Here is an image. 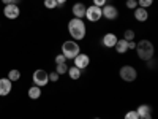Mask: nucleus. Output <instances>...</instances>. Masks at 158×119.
Segmentation results:
<instances>
[{
	"label": "nucleus",
	"instance_id": "1",
	"mask_svg": "<svg viewBox=\"0 0 158 119\" xmlns=\"http://www.w3.org/2000/svg\"><path fill=\"white\" fill-rule=\"evenodd\" d=\"M68 33H70L71 40H74V42H81V40H84L85 35H87L85 22H84L82 19L71 18V19L68 21Z\"/></svg>",
	"mask_w": 158,
	"mask_h": 119
},
{
	"label": "nucleus",
	"instance_id": "2",
	"mask_svg": "<svg viewBox=\"0 0 158 119\" xmlns=\"http://www.w3.org/2000/svg\"><path fill=\"white\" fill-rule=\"evenodd\" d=\"M135 51H136L138 57H139L141 60H146V62H147L149 59H152V57H153V54H155L153 43H152V42H149V40H141V42H138V43H136Z\"/></svg>",
	"mask_w": 158,
	"mask_h": 119
},
{
	"label": "nucleus",
	"instance_id": "3",
	"mask_svg": "<svg viewBox=\"0 0 158 119\" xmlns=\"http://www.w3.org/2000/svg\"><path fill=\"white\" fill-rule=\"evenodd\" d=\"M79 52H81V46L77 45V42L74 40H67L62 45V54L67 57V60H73Z\"/></svg>",
	"mask_w": 158,
	"mask_h": 119
},
{
	"label": "nucleus",
	"instance_id": "4",
	"mask_svg": "<svg viewBox=\"0 0 158 119\" xmlns=\"http://www.w3.org/2000/svg\"><path fill=\"white\" fill-rule=\"evenodd\" d=\"M118 75H120V78L123 79V81L133 83L138 78V70L133 67V65H123V67H120V70H118Z\"/></svg>",
	"mask_w": 158,
	"mask_h": 119
},
{
	"label": "nucleus",
	"instance_id": "5",
	"mask_svg": "<svg viewBox=\"0 0 158 119\" xmlns=\"http://www.w3.org/2000/svg\"><path fill=\"white\" fill-rule=\"evenodd\" d=\"M32 79H33V84H35V86L44 87V86H48V83H49V73H48L46 70H43V68H38V70L33 72Z\"/></svg>",
	"mask_w": 158,
	"mask_h": 119
},
{
	"label": "nucleus",
	"instance_id": "6",
	"mask_svg": "<svg viewBox=\"0 0 158 119\" xmlns=\"http://www.w3.org/2000/svg\"><path fill=\"white\" fill-rule=\"evenodd\" d=\"M101 18H103V15H101V8L100 7L90 5V7L85 8V19L89 22H98Z\"/></svg>",
	"mask_w": 158,
	"mask_h": 119
},
{
	"label": "nucleus",
	"instance_id": "7",
	"mask_svg": "<svg viewBox=\"0 0 158 119\" xmlns=\"http://www.w3.org/2000/svg\"><path fill=\"white\" fill-rule=\"evenodd\" d=\"M101 15H103V18H106L108 21H114V19L118 18V10H117V7H114L111 3H106L101 8Z\"/></svg>",
	"mask_w": 158,
	"mask_h": 119
},
{
	"label": "nucleus",
	"instance_id": "8",
	"mask_svg": "<svg viewBox=\"0 0 158 119\" xmlns=\"http://www.w3.org/2000/svg\"><path fill=\"white\" fill-rule=\"evenodd\" d=\"M73 65L77 67L79 70H84V68H87L90 65V57L87 54H84V52H79V54L73 59Z\"/></svg>",
	"mask_w": 158,
	"mask_h": 119
},
{
	"label": "nucleus",
	"instance_id": "9",
	"mask_svg": "<svg viewBox=\"0 0 158 119\" xmlns=\"http://www.w3.org/2000/svg\"><path fill=\"white\" fill-rule=\"evenodd\" d=\"M21 15V10L19 5H5L3 8V16L6 19H18Z\"/></svg>",
	"mask_w": 158,
	"mask_h": 119
},
{
	"label": "nucleus",
	"instance_id": "10",
	"mask_svg": "<svg viewBox=\"0 0 158 119\" xmlns=\"http://www.w3.org/2000/svg\"><path fill=\"white\" fill-rule=\"evenodd\" d=\"M85 8H87V7H85L82 2H76V3H73V7H71L73 18H77V19L85 18Z\"/></svg>",
	"mask_w": 158,
	"mask_h": 119
},
{
	"label": "nucleus",
	"instance_id": "11",
	"mask_svg": "<svg viewBox=\"0 0 158 119\" xmlns=\"http://www.w3.org/2000/svg\"><path fill=\"white\" fill-rule=\"evenodd\" d=\"M117 35L115 33H112V32H108V33H104L103 35V38H101V45L104 46V48H114L115 46V43H117Z\"/></svg>",
	"mask_w": 158,
	"mask_h": 119
},
{
	"label": "nucleus",
	"instance_id": "12",
	"mask_svg": "<svg viewBox=\"0 0 158 119\" xmlns=\"http://www.w3.org/2000/svg\"><path fill=\"white\" fill-rule=\"evenodd\" d=\"M11 89H13V83L10 79L8 78H0V95L2 97L8 95L11 92Z\"/></svg>",
	"mask_w": 158,
	"mask_h": 119
},
{
	"label": "nucleus",
	"instance_id": "13",
	"mask_svg": "<svg viewBox=\"0 0 158 119\" xmlns=\"http://www.w3.org/2000/svg\"><path fill=\"white\" fill-rule=\"evenodd\" d=\"M135 19L139 21V22H146L149 19V11L146 8H141V7H136L135 10Z\"/></svg>",
	"mask_w": 158,
	"mask_h": 119
},
{
	"label": "nucleus",
	"instance_id": "14",
	"mask_svg": "<svg viewBox=\"0 0 158 119\" xmlns=\"http://www.w3.org/2000/svg\"><path fill=\"white\" fill-rule=\"evenodd\" d=\"M114 48H115V51L118 52V54H125V52H128V42L123 40V38H118Z\"/></svg>",
	"mask_w": 158,
	"mask_h": 119
},
{
	"label": "nucleus",
	"instance_id": "15",
	"mask_svg": "<svg viewBox=\"0 0 158 119\" xmlns=\"http://www.w3.org/2000/svg\"><path fill=\"white\" fill-rule=\"evenodd\" d=\"M27 95H29V99H32V100H38L40 97H41V87H38V86L33 84L32 87H29Z\"/></svg>",
	"mask_w": 158,
	"mask_h": 119
},
{
	"label": "nucleus",
	"instance_id": "16",
	"mask_svg": "<svg viewBox=\"0 0 158 119\" xmlns=\"http://www.w3.org/2000/svg\"><path fill=\"white\" fill-rule=\"evenodd\" d=\"M67 75L73 79V81H77L79 78H81V70H79L77 67H74V65H71V67H68V72H67Z\"/></svg>",
	"mask_w": 158,
	"mask_h": 119
},
{
	"label": "nucleus",
	"instance_id": "17",
	"mask_svg": "<svg viewBox=\"0 0 158 119\" xmlns=\"http://www.w3.org/2000/svg\"><path fill=\"white\" fill-rule=\"evenodd\" d=\"M11 83H15V81H19L21 79V72L19 70H16V68H13V70H10L8 72V76H6Z\"/></svg>",
	"mask_w": 158,
	"mask_h": 119
},
{
	"label": "nucleus",
	"instance_id": "18",
	"mask_svg": "<svg viewBox=\"0 0 158 119\" xmlns=\"http://www.w3.org/2000/svg\"><path fill=\"white\" fill-rule=\"evenodd\" d=\"M54 72L59 73V76L67 75V72H68V65H67V62H63V64H56V70H54Z\"/></svg>",
	"mask_w": 158,
	"mask_h": 119
},
{
	"label": "nucleus",
	"instance_id": "19",
	"mask_svg": "<svg viewBox=\"0 0 158 119\" xmlns=\"http://www.w3.org/2000/svg\"><path fill=\"white\" fill-rule=\"evenodd\" d=\"M136 113H138L139 116H144V114H150V113H152V108L149 107V105L142 103V105H139V107H138Z\"/></svg>",
	"mask_w": 158,
	"mask_h": 119
},
{
	"label": "nucleus",
	"instance_id": "20",
	"mask_svg": "<svg viewBox=\"0 0 158 119\" xmlns=\"http://www.w3.org/2000/svg\"><path fill=\"white\" fill-rule=\"evenodd\" d=\"M123 40H127V42H135L136 40V32L133 29H127L123 32Z\"/></svg>",
	"mask_w": 158,
	"mask_h": 119
},
{
	"label": "nucleus",
	"instance_id": "21",
	"mask_svg": "<svg viewBox=\"0 0 158 119\" xmlns=\"http://www.w3.org/2000/svg\"><path fill=\"white\" fill-rule=\"evenodd\" d=\"M153 5V0H138V7H141V8H150Z\"/></svg>",
	"mask_w": 158,
	"mask_h": 119
},
{
	"label": "nucleus",
	"instance_id": "22",
	"mask_svg": "<svg viewBox=\"0 0 158 119\" xmlns=\"http://www.w3.org/2000/svg\"><path fill=\"white\" fill-rule=\"evenodd\" d=\"M123 119H139V114L136 113V110H130V111L125 113Z\"/></svg>",
	"mask_w": 158,
	"mask_h": 119
},
{
	"label": "nucleus",
	"instance_id": "23",
	"mask_svg": "<svg viewBox=\"0 0 158 119\" xmlns=\"http://www.w3.org/2000/svg\"><path fill=\"white\" fill-rule=\"evenodd\" d=\"M43 3H44V7H46L48 10H54V8H57V7H59L56 0H44Z\"/></svg>",
	"mask_w": 158,
	"mask_h": 119
},
{
	"label": "nucleus",
	"instance_id": "24",
	"mask_svg": "<svg viewBox=\"0 0 158 119\" xmlns=\"http://www.w3.org/2000/svg\"><path fill=\"white\" fill-rule=\"evenodd\" d=\"M125 5H127L128 10H135V8L138 7V0H127Z\"/></svg>",
	"mask_w": 158,
	"mask_h": 119
},
{
	"label": "nucleus",
	"instance_id": "25",
	"mask_svg": "<svg viewBox=\"0 0 158 119\" xmlns=\"http://www.w3.org/2000/svg\"><path fill=\"white\" fill-rule=\"evenodd\" d=\"M59 78H60V76H59V73H56V72H51V73H49V81H51V83H57Z\"/></svg>",
	"mask_w": 158,
	"mask_h": 119
},
{
	"label": "nucleus",
	"instance_id": "26",
	"mask_svg": "<svg viewBox=\"0 0 158 119\" xmlns=\"http://www.w3.org/2000/svg\"><path fill=\"white\" fill-rule=\"evenodd\" d=\"M108 3V0H94V3L92 5H95V7H100V8H103L104 5Z\"/></svg>",
	"mask_w": 158,
	"mask_h": 119
},
{
	"label": "nucleus",
	"instance_id": "27",
	"mask_svg": "<svg viewBox=\"0 0 158 119\" xmlns=\"http://www.w3.org/2000/svg\"><path fill=\"white\" fill-rule=\"evenodd\" d=\"M63 62H67V57H65L63 54H57L56 56V64H63Z\"/></svg>",
	"mask_w": 158,
	"mask_h": 119
},
{
	"label": "nucleus",
	"instance_id": "28",
	"mask_svg": "<svg viewBox=\"0 0 158 119\" xmlns=\"http://www.w3.org/2000/svg\"><path fill=\"white\" fill-rule=\"evenodd\" d=\"M5 5H19L21 0H2Z\"/></svg>",
	"mask_w": 158,
	"mask_h": 119
},
{
	"label": "nucleus",
	"instance_id": "29",
	"mask_svg": "<svg viewBox=\"0 0 158 119\" xmlns=\"http://www.w3.org/2000/svg\"><path fill=\"white\" fill-rule=\"evenodd\" d=\"M135 48H136V42H128V51L135 49Z\"/></svg>",
	"mask_w": 158,
	"mask_h": 119
},
{
	"label": "nucleus",
	"instance_id": "30",
	"mask_svg": "<svg viewBox=\"0 0 158 119\" xmlns=\"http://www.w3.org/2000/svg\"><path fill=\"white\" fill-rule=\"evenodd\" d=\"M139 119H152V113H150V114H144V116H139Z\"/></svg>",
	"mask_w": 158,
	"mask_h": 119
},
{
	"label": "nucleus",
	"instance_id": "31",
	"mask_svg": "<svg viewBox=\"0 0 158 119\" xmlns=\"http://www.w3.org/2000/svg\"><path fill=\"white\" fill-rule=\"evenodd\" d=\"M56 2H57V5H60V7H62V5H65V3H67L68 0H56Z\"/></svg>",
	"mask_w": 158,
	"mask_h": 119
},
{
	"label": "nucleus",
	"instance_id": "32",
	"mask_svg": "<svg viewBox=\"0 0 158 119\" xmlns=\"http://www.w3.org/2000/svg\"><path fill=\"white\" fill-rule=\"evenodd\" d=\"M95 119H101V117H95Z\"/></svg>",
	"mask_w": 158,
	"mask_h": 119
}]
</instances>
